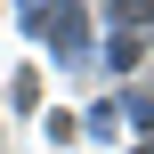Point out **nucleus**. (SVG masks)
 Segmentation results:
<instances>
[{
    "instance_id": "1",
    "label": "nucleus",
    "mask_w": 154,
    "mask_h": 154,
    "mask_svg": "<svg viewBox=\"0 0 154 154\" xmlns=\"http://www.w3.org/2000/svg\"><path fill=\"white\" fill-rule=\"evenodd\" d=\"M8 106H16V114H32V106H41V81H32V73H16V81H8Z\"/></svg>"
},
{
    "instance_id": "2",
    "label": "nucleus",
    "mask_w": 154,
    "mask_h": 154,
    "mask_svg": "<svg viewBox=\"0 0 154 154\" xmlns=\"http://www.w3.org/2000/svg\"><path fill=\"white\" fill-rule=\"evenodd\" d=\"M138 154H154V146H138Z\"/></svg>"
}]
</instances>
